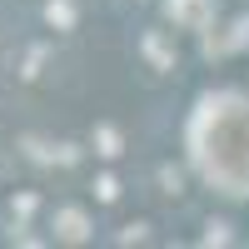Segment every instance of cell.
Returning a JSON list of instances; mask_svg holds the SVG:
<instances>
[{
  "label": "cell",
  "mask_w": 249,
  "mask_h": 249,
  "mask_svg": "<svg viewBox=\"0 0 249 249\" xmlns=\"http://www.w3.org/2000/svg\"><path fill=\"white\" fill-rule=\"evenodd\" d=\"M20 150H25V160H35V164H60V170L80 164V144H70V140H40V135H25V140H20Z\"/></svg>",
  "instance_id": "1"
},
{
  "label": "cell",
  "mask_w": 249,
  "mask_h": 249,
  "mask_svg": "<svg viewBox=\"0 0 249 249\" xmlns=\"http://www.w3.org/2000/svg\"><path fill=\"white\" fill-rule=\"evenodd\" d=\"M50 234H55L60 244H85V239H90V214L80 210V204H60L55 219H50Z\"/></svg>",
  "instance_id": "2"
},
{
  "label": "cell",
  "mask_w": 249,
  "mask_h": 249,
  "mask_svg": "<svg viewBox=\"0 0 249 249\" xmlns=\"http://www.w3.org/2000/svg\"><path fill=\"white\" fill-rule=\"evenodd\" d=\"M164 10H170V20H179V25H190V30L210 25V0H164Z\"/></svg>",
  "instance_id": "3"
},
{
  "label": "cell",
  "mask_w": 249,
  "mask_h": 249,
  "mask_svg": "<svg viewBox=\"0 0 249 249\" xmlns=\"http://www.w3.org/2000/svg\"><path fill=\"white\" fill-rule=\"evenodd\" d=\"M140 50H144V60H150L155 70H175V50L164 45L160 30H144V35H140Z\"/></svg>",
  "instance_id": "4"
},
{
  "label": "cell",
  "mask_w": 249,
  "mask_h": 249,
  "mask_svg": "<svg viewBox=\"0 0 249 249\" xmlns=\"http://www.w3.org/2000/svg\"><path fill=\"white\" fill-rule=\"evenodd\" d=\"M95 155L100 160H120L124 155V135L115 130V124H95Z\"/></svg>",
  "instance_id": "5"
},
{
  "label": "cell",
  "mask_w": 249,
  "mask_h": 249,
  "mask_svg": "<svg viewBox=\"0 0 249 249\" xmlns=\"http://www.w3.org/2000/svg\"><path fill=\"white\" fill-rule=\"evenodd\" d=\"M45 20H50L55 30H75L80 10H75V0H45Z\"/></svg>",
  "instance_id": "6"
},
{
  "label": "cell",
  "mask_w": 249,
  "mask_h": 249,
  "mask_svg": "<svg viewBox=\"0 0 249 249\" xmlns=\"http://www.w3.org/2000/svg\"><path fill=\"white\" fill-rule=\"evenodd\" d=\"M95 199H100V204H115V199H120V179H115V175H100V179H95Z\"/></svg>",
  "instance_id": "7"
},
{
  "label": "cell",
  "mask_w": 249,
  "mask_h": 249,
  "mask_svg": "<svg viewBox=\"0 0 249 249\" xmlns=\"http://www.w3.org/2000/svg\"><path fill=\"white\" fill-rule=\"evenodd\" d=\"M45 55H50L45 45H35V50L25 55V65H20V75H25V80H35V75H40V65H45Z\"/></svg>",
  "instance_id": "8"
},
{
  "label": "cell",
  "mask_w": 249,
  "mask_h": 249,
  "mask_svg": "<svg viewBox=\"0 0 249 249\" xmlns=\"http://www.w3.org/2000/svg\"><path fill=\"white\" fill-rule=\"evenodd\" d=\"M144 230H150V224H124V230H120V244H135V239H144Z\"/></svg>",
  "instance_id": "9"
},
{
  "label": "cell",
  "mask_w": 249,
  "mask_h": 249,
  "mask_svg": "<svg viewBox=\"0 0 249 249\" xmlns=\"http://www.w3.org/2000/svg\"><path fill=\"white\" fill-rule=\"evenodd\" d=\"M160 184H164V190H170V195H179V175L170 170V164H164V170H160Z\"/></svg>",
  "instance_id": "10"
},
{
  "label": "cell",
  "mask_w": 249,
  "mask_h": 249,
  "mask_svg": "<svg viewBox=\"0 0 249 249\" xmlns=\"http://www.w3.org/2000/svg\"><path fill=\"white\" fill-rule=\"evenodd\" d=\"M204 239H210V244H224V239H230V224H210V234H204Z\"/></svg>",
  "instance_id": "11"
},
{
  "label": "cell",
  "mask_w": 249,
  "mask_h": 249,
  "mask_svg": "<svg viewBox=\"0 0 249 249\" xmlns=\"http://www.w3.org/2000/svg\"><path fill=\"white\" fill-rule=\"evenodd\" d=\"M35 210V195H15V214H30Z\"/></svg>",
  "instance_id": "12"
}]
</instances>
